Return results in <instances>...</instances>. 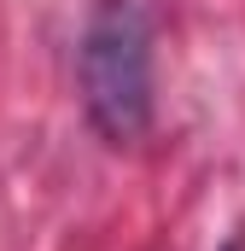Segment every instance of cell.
Returning <instances> with one entry per match:
<instances>
[{"label": "cell", "instance_id": "6da1fadb", "mask_svg": "<svg viewBox=\"0 0 245 251\" xmlns=\"http://www.w3.org/2000/svg\"><path fill=\"white\" fill-rule=\"evenodd\" d=\"M82 105L94 128L128 146L152 123V29L134 0H94L82 29Z\"/></svg>", "mask_w": 245, "mask_h": 251}]
</instances>
